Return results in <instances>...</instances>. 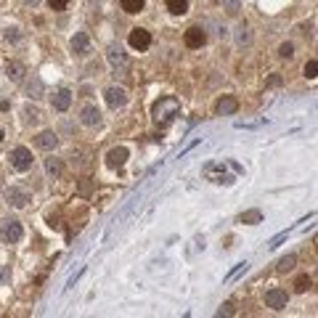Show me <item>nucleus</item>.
I'll return each instance as SVG.
<instances>
[{"mask_svg": "<svg viewBox=\"0 0 318 318\" xmlns=\"http://www.w3.org/2000/svg\"><path fill=\"white\" fill-rule=\"evenodd\" d=\"M310 286H313V278H310V276H297V281H294V292H308L310 289Z\"/></svg>", "mask_w": 318, "mask_h": 318, "instance_id": "obj_24", "label": "nucleus"}, {"mask_svg": "<svg viewBox=\"0 0 318 318\" xmlns=\"http://www.w3.org/2000/svg\"><path fill=\"white\" fill-rule=\"evenodd\" d=\"M268 85H281V77H278V74H273V77L268 80Z\"/></svg>", "mask_w": 318, "mask_h": 318, "instance_id": "obj_34", "label": "nucleus"}, {"mask_svg": "<svg viewBox=\"0 0 318 318\" xmlns=\"http://www.w3.org/2000/svg\"><path fill=\"white\" fill-rule=\"evenodd\" d=\"M69 106H72V90L69 88H59L53 93V109L56 112H66Z\"/></svg>", "mask_w": 318, "mask_h": 318, "instance_id": "obj_11", "label": "nucleus"}, {"mask_svg": "<svg viewBox=\"0 0 318 318\" xmlns=\"http://www.w3.org/2000/svg\"><path fill=\"white\" fill-rule=\"evenodd\" d=\"M127 162V149L125 146H117V149H112L109 154H106V165L109 167H122Z\"/></svg>", "mask_w": 318, "mask_h": 318, "instance_id": "obj_14", "label": "nucleus"}, {"mask_svg": "<svg viewBox=\"0 0 318 318\" xmlns=\"http://www.w3.org/2000/svg\"><path fill=\"white\" fill-rule=\"evenodd\" d=\"M278 56H281V59H292V56H294V45H292V43H281V48H278Z\"/></svg>", "mask_w": 318, "mask_h": 318, "instance_id": "obj_26", "label": "nucleus"}, {"mask_svg": "<svg viewBox=\"0 0 318 318\" xmlns=\"http://www.w3.org/2000/svg\"><path fill=\"white\" fill-rule=\"evenodd\" d=\"M35 143H37V149H43V151H53L59 146V135L53 133V130H43V133L35 138Z\"/></svg>", "mask_w": 318, "mask_h": 318, "instance_id": "obj_13", "label": "nucleus"}, {"mask_svg": "<svg viewBox=\"0 0 318 318\" xmlns=\"http://www.w3.org/2000/svg\"><path fill=\"white\" fill-rule=\"evenodd\" d=\"M223 3H226L228 13H236V11H239V0H223Z\"/></svg>", "mask_w": 318, "mask_h": 318, "instance_id": "obj_32", "label": "nucleus"}, {"mask_svg": "<svg viewBox=\"0 0 318 318\" xmlns=\"http://www.w3.org/2000/svg\"><path fill=\"white\" fill-rule=\"evenodd\" d=\"M0 143H3V130H0Z\"/></svg>", "mask_w": 318, "mask_h": 318, "instance_id": "obj_36", "label": "nucleus"}, {"mask_svg": "<svg viewBox=\"0 0 318 318\" xmlns=\"http://www.w3.org/2000/svg\"><path fill=\"white\" fill-rule=\"evenodd\" d=\"M286 302H289V294H286L284 289H268V292H265V305H268V308L284 310Z\"/></svg>", "mask_w": 318, "mask_h": 318, "instance_id": "obj_7", "label": "nucleus"}, {"mask_svg": "<svg viewBox=\"0 0 318 318\" xmlns=\"http://www.w3.org/2000/svg\"><path fill=\"white\" fill-rule=\"evenodd\" d=\"M207 43V32L201 27H189L186 29V45L189 48H201Z\"/></svg>", "mask_w": 318, "mask_h": 318, "instance_id": "obj_9", "label": "nucleus"}, {"mask_svg": "<svg viewBox=\"0 0 318 318\" xmlns=\"http://www.w3.org/2000/svg\"><path fill=\"white\" fill-rule=\"evenodd\" d=\"M11 167H16V170H29L32 167V151L27 149V146H16V149L11 151Z\"/></svg>", "mask_w": 318, "mask_h": 318, "instance_id": "obj_3", "label": "nucleus"}, {"mask_svg": "<svg viewBox=\"0 0 318 318\" xmlns=\"http://www.w3.org/2000/svg\"><path fill=\"white\" fill-rule=\"evenodd\" d=\"M11 281V265H0V284Z\"/></svg>", "mask_w": 318, "mask_h": 318, "instance_id": "obj_28", "label": "nucleus"}, {"mask_svg": "<svg viewBox=\"0 0 318 318\" xmlns=\"http://www.w3.org/2000/svg\"><path fill=\"white\" fill-rule=\"evenodd\" d=\"M122 11H125V13L143 11V0H122Z\"/></svg>", "mask_w": 318, "mask_h": 318, "instance_id": "obj_22", "label": "nucleus"}, {"mask_svg": "<svg viewBox=\"0 0 318 318\" xmlns=\"http://www.w3.org/2000/svg\"><path fill=\"white\" fill-rule=\"evenodd\" d=\"M167 11L175 13V16H183V13H189V0H165Z\"/></svg>", "mask_w": 318, "mask_h": 318, "instance_id": "obj_18", "label": "nucleus"}, {"mask_svg": "<svg viewBox=\"0 0 318 318\" xmlns=\"http://www.w3.org/2000/svg\"><path fill=\"white\" fill-rule=\"evenodd\" d=\"M294 265H297V254H286V257L278 260V270L281 273H286V270H292Z\"/></svg>", "mask_w": 318, "mask_h": 318, "instance_id": "obj_23", "label": "nucleus"}, {"mask_svg": "<svg viewBox=\"0 0 318 318\" xmlns=\"http://www.w3.org/2000/svg\"><path fill=\"white\" fill-rule=\"evenodd\" d=\"M104 98H106V104H109L112 109H120V106L127 104V90L120 88V85H112V88H106Z\"/></svg>", "mask_w": 318, "mask_h": 318, "instance_id": "obj_4", "label": "nucleus"}, {"mask_svg": "<svg viewBox=\"0 0 318 318\" xmlns=\"http://www.w3.org/2000/svg\"><path fill=\"white\" fill-rule=\"evenodd\" d=\"M24 3H27V5H37L40 0H24Z\"/></svg>", "mask_w": 318, "mask_h": 318, "instance_id": "obj_35", "label": "nucleus"}, {"mask_svg": "<svg viewBox=\"0 0 318 318\" xmlns=\"http://www.w3.org/2000/svg\"><path fill=\"white\" fill-rule=\"evenodd\" d=\"M178 112H181V104H178V98L175 96H165V98H159L157 104H154V122H157L159 127H167L170 122H173L178 117Z\"/></svg>", "mask_w": 318, "mask_h": 318, "instance_id": "obj_1", "label": "nucleus"}, {"mask_svg": "<svg viewBox=\"0 0 318 318\" xmlns=\"http://www.w3.org/2000/svg\"><path fill=\"white\" fill-rule=\"evenodd\" d=\"M24 90H27V96H29V98H43L45 85H43L40 77H32V80H29V82L24 85Z\"/></svg>", "mask_w": 318, "mask_h": 318, "instance_id": "obj_17", "label": "nucleus"}, {"mask_svg": "<svg viewBox=\"0 0 318 318\" xmlns=\"http://www.w3.org/2000/svg\"><path fill=\"white\" fill-rule=\"evenodd\" d=\"M72 51L80 53V56H85V53L90 51V37L85 35V32H77V35L72 37Z\"/></svg>", "mask_w": 318, "mask_h": 318, "instance_id": "obj_15", "label": "nucleus"}, {"mask_svg": "<svg viewBox=\"0 0 318 318\" xmlns=\"http://www.w3.org/2000/svg\"><path fill=\"white\" fill-rule=\"evenodd\" d=\"M262 220V212L260 209H247V212H242V218H239V223H244V226H254V223Z\"/></svg>", "mask_w": 318, "mask_h": 318, "instance_id": "obj_20", "label": "nucleus"}, {"mask_svg": "<svg viewBox=\"0 0 318 318\" xmlns=\"http://www.w3.org/2000/svg\"><path fill=\"white\" fill-rule=\"evenodd\" d=\"M302 72H305V77H308V80H316V77H318V61H308Z\"/></svg>", "mask_w": 318, "mask_h": 318, "instance_id": "obj_25", "label": "nucleus"}, {"mask_svg": "<svg viewBox=\"0 0 318 318\" xmlns=\"http://www.w3.org/2000/svg\"><path fill=\"white\" fill-rule=\"evenodd\" d=\"M236 109H239V101L231 98V96H223L218 101V106H215V112H218V114H236Z\"/></svg>", "mask_w": 318, "mask_h": 318, "instance_id": "obj_16", "label": "nucleus"}, {"mask_svg": "<svg viewBox=\"0 0 318 318\" xmlns=\"http://www.w3.org/2000/svg\"><path fill=\"white\" fill-rule=\"evenodd\" d=\"M218 316H234V302H223L220 310H218Z\"/></svg>", "mask_w": 318, "mask_h": 318, "instance_id": "obj_30", "label": "nucleus"}, {"mask_svg": "<svg viewBox=\"0 0 318 318\" xmlns=\"http://www.w3.org/2000/svg\"><path fill=\"white\" fill-rule=\"evenodd\" d=\"M149 45H151V35L146 32V29L135 27L133 32H130V48H135V51H146Z\"/></svg>", "mask_w": 318, "mask_h": 318, "instance_id": "obj_8", "label": "nucleus"}, {"mask_svg": "<svg viewBox=\"0 0 318 318\" xmlns=\"http://www.w3.org/2000/svg\"><path fill=\"white\" fill-rule=\"evenodd\" d=\"M252 40V35H250V29H247V27H239V43H250Z\"/></svg>", "mask_w": 318, "mask_h": 318, "instance_id": "obj_29", "label": "nucleus"}, {"mask_svg": "<svg viewBox=\"0 0 318 318\" xmlns=\"http://www.w3.org/2000/svg\"><path fill=\"white\" fill-rule=\"evenodd\" d=\"M204 175H207L212 183H226V186H231V183H234V178H231V175H226V167H223V165H218V162L207 165V167H204Z\"/></svg>", "mask_w": 318, "mask_h": 318, "instance_id": "obj_6", "label": "nucleus"}, {"mask_svg": "<svg viewBox=\"0 0 318 318\" xmlns=\"http://www.w3.org/2000/svg\"><path fill=\"white\" fill-rule=\"evenodd\" d=\"M45 170H48V175H53V178H59L61 175V159H56V157H51V159H45Z\"/></svg>", "mask_w": 318, "mask_h": 318, "instance_id": "obj_21", "label": "nucleus"}, {"mask_svg": "<svg viewBox=\"0 0 318 318\" xmlns=\"http://www.w3.org/2000/svg\"><path fill=\"white\" fill-rule=\"evenodd\" d=\"M5 40H8V43H19V29H5Z\"/></svg>", "mask_w": 318, "mask_h": 318, "instance_id": "obj_31", "label": "nucleus"}, {"mask_svg": "<svg viewBox=\"0 0 318 318\" xmlns=\"http://www.w3.org/2000/svg\"><path fill=\"white\" fill-rule=\"evenodd\" d=\"M24 74H27L24 64H19V61H11V64H8V80L11 82H21V80H24Z\"/></svg>", "mask_w": 318, "mask_h": 318, "instance_id": "obj_19", "label": "nucleus"}, {"mask_svg": "<svg viewBox=\"0 0 318 318\" xmlns=\"http://www.w3.org/2000/svg\"><path fill=\"white\" fill-rule=\"evenodd\" d=\"M48 5H51V11H64L69 5V0H48Z\"/></svg>", "mask_w": 318, "mask_h": 318, "instance_id": "obj_27", "label": "nucleus"}, {"mask_svg": "<svg viewBox=\"0 0 318 318\" xmlns=\"http://www.w3.org/2000/svg\"><path fill=\"white\" fill-rule=\"evenodd\" d=\"M40 117H43V114L37 112V109H27V120H29V122H37Z\"/></svg>", "mask_w": 318, "mask_h": 318, "instance_id": "obj_33", "label": "nucleus"}, {"mask_svg": "<svg viewBox=\"0 0 318 318\" xmlns=\"http://www.w3.org/2000/svg\"><path fill=\"white\" fill-rule=\"evenodd\" d=\"M21 236H24V228H21L19 220H3L0 223V239H3L5 244H16L21 242Z\"/></svg>", "mask_w": 318, "mask_h": 318, "instance_id": "obj_2", "label": "nucleus"}, {"mask_svg": "<svg viewBox=\"0 0 318 318\" xmlns=\"http://www.w3.org/2000/svg\"><path fill=\"white\" fill-rule=\"evenodd\" d=\"M80 122H82L85 127H96V125H101V112H98L93 104L82 106V112H80Z\"/></svg>", "mask_w": 318, "mask_h": 318, "instance_id": "obj_12", "label": "nucleus"}, {"mask_svg": "<svg viewBox=\"0 0 318 318\" xmlns=\"http://www.w3.org/2000/svg\"><path fill=\"white\" fill-rule=\"evenodd\" d=\"M106 59H109V64L114 69H125L127 66V53L120 48V45H109V51H106Z\"/></svg>", "mask_w": 318, "mask_h": 318, "instance_id": "obj_10", "label": "nucleus"}, {"mask_svg": "<svg viewBox=\"0 0 318 318\" xmlns=\"http://www.w3.org/2000/svg\"><path fill=\"white\" fill-rule=\"evenodd\" d=\"M29 199H32V196H29V191L27 189H19V186H11V189L5 191V201H8L11 207H16V209L27 207Z\"/></svg>", "mask_w": 318, "mask_h": 318, "instance_id": "obj_5", "label": "nucleus"}]
</instances>
